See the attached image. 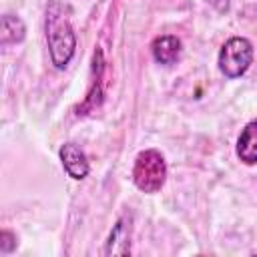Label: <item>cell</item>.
<instances>
[{
  "instance_id": "8992f818",
  "label": "cell",
  "mask_w": 257,
  "mask_h": 257,
  "mask_svg": "<svg viewBox=\"0 0 257 257\" xmlns=\"http://www.w3.org/2000/svg\"><path fill=\"white\" fill-rule=\"evenodd\" d=\"M237 157L247 165L257 163V120L249 122L241 131L237 139Z\"/></svg>"
},
{
  "instance_id": "30bf717a",
  "label": "cell",
  "mask_w": 257,
  "mask_h": 257,
  "mask_svg": "<svg viewBox=\"0 0 257 257\" xmlns=\"http://www.w3.org/2000/svg\"><path fill=\"white\" fill-rule=\"evenodd\" d=\"M217 12H227L229 6H231V0H207Z\"/></svg>"
},
{
  "instance_id": "3957f363",
  "label": "cell",
  "mask_w": 257,
  "mask_h": 257,
  "mask_svg": "<svg viewBox=\"0 0 257 257\" xmlns=\"http://www.w3.org/2000/svg\"><path fill=\"white\" fill-rule=\"evenodd\" d=\"M251 62H253V44L243 36L229 38L219 52V70L229 78L243 76L249 70Z\"/></svg>"
},
{
  "instance_id": "ba28073f",
  "label": "cell",
  "mask_w": 257,
  "mask_h": 257,
  "mask_svg": "<svg viewBox=\"0 0 257 257\" xmlns=\"http://www.w3.org/2000/svg\"><path fill=\"white\" fill-rule=\"evenodd\" d=\"M118 243H124V245H128V229H126V225H124V219H120L116 225H114V229H112V233H110V237H108V247H106V253L110 255H116V245Z\"/></svg>"
},
{
  "instance_id": "277c9868",
  "label": "cell",
  "mask_w": 257,
  "mask_h": 257,
  "mask_svg": "<svg viewBox=\"0 0 257 257\" xmlns=\"http://www.w3.org/2000/svg\"><path fill=\"white\" fill-rule=\"evenodd\" d=\"M58 155H60L62 167H64V171L68 173V177L80 181V179H84V177L88 175V171H90L88 159H86L84 151H82L78 145H74V143H64V145L60 147Z\"/></svg>"
},
{
  "instance_id": "52a82bcc",
  "label": "cell",
  "mask_w": 257,
  "mask_h": 257,
  "mask_svg": "<svg viewBox=\"0 0 257 257\" xmlns=\"http://www.w3.org/2000/svg\"><path fill=\"white\" fill-rule=\"evenodd\" d=\"M24 22L14 16V14H4L2 16V22H0V42L6 46V44H14V42H20L24 38Z\"/></svg>"
},
{
  "instance_id": "9c48e42d",
  "label": "cell",
  "mask_w": 257,
  "mask_h": 257,
  "mask_svg": "<svg viewBox=\"0 0 257 257\" xmlns=\"http://www.w3.org/2000/svg\"><path fill=\"white\" fill-rule=\"evenodd\" d=\"M14 245H16L14 235H12L10 231H2V233H0V251H2V253H10Z\"/></svg>"
},
{
  "instance_id": "7a4b0ae2",
  "label": "cell",
  "mask_w": 257,
  "mask_h": 257,
  "mask_svg": "<svg viewBox=\"0 0 257 257\" xmlns=\"http://www.w3.org/2000/svg\"><path fill=\"white\" fill-rule=\"evenodd\" d=\"M167 179V163L165 157L157 149L141 151L133 165V183L143 193H157Z\"/></svg>"
},
{
  "instance_id": "5b68a950",
  "label": "cell",
  "mask_w": 257,
  "mask_h": 257,
  "mask_svg": "<svg viewBox=\"0 0 257 257\" xmlns=\"http://www.w3.org/2000/svg\"><path fill=\"white\" fill-rule=\"evenodd\" d=\"M151 52L159 64H175L181 56V40L173 34L157 36L151 42Z\"/></svg>"
},
{
  "instance_id": "6da1fadb",
  "label": "cell",
  "mask_w": 257,
  "mask_h": 257,
  "mask_svg": "<svg viewBox=\"0 0 257 257\" xmlns=\"http://www.w3.org/2000/svg\"><path fill=\"white\" fill-rule=\"evenodd\" d=\"M46 42L52 64L62 70L74 56L76 36L62 0H50L46 8Z\"/></svg>"
}]
</instances>
